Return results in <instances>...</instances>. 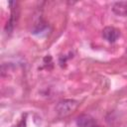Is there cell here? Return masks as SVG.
I'll list each match as a JSON object with an SVG mask.
<instances>
[{"label":"cell","instance_id":"1","mask_svg":"<svg viewBox=\"0 0 127 127\" xmlns=\"http://www.w3.org/2000/svg\"><path fill=\"white\" fill-rule=\"evenodd\" d=\"M78 105V102L73 99H63L56 105V111L60 116H66L71 113Z\"/></svg>","mask_w":127,"mask_h":127},{"label":"cell","instance_id":"2","mask_svg":"<svg viewBox=\"0 0 127 127\" xmlns=\"http://www.w3.org/2000/svg\"><path fill=\"white\" fill-rule=\"evenodd\" d=\"M102 36L103 38L109 42V43H114L118 40L119 36H120V31L114 27H105L102 31Z\"/></svg>","mask_w":127,"mask_h":127},{"label":"cell","instance_id":"3","mask_svg":"<svg viewBox=\"0 0 127 127\" xmlns=\"http://www.w3.org/2000/svg\"><path fill=\"white\" fill-rule=\"evenodd\" d=\"M77 127H95L97 124L93 117L88 114H81L76 119Z\"/></svg>","mask_w":127,"mask_h":127},{"label":"cell","instance_id":"4","mask_svg":"<svg viewBox=\"0 0 127 127\" xmlns=\"http://www.w3.org/2000/svg\"><path fill=\"white\" fill-rule=\"evenodd\" d=\"M112 11L114 14H116L118 16L127 17V2L126 1H120V2L113 3Z\"/></svg>","mask_w":127,"mask_h":127}]
</instances>
